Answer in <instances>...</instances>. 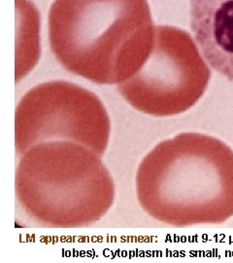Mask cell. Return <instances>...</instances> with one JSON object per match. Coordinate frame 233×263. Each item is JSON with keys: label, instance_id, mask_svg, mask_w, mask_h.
I'll return each instance as SVG.
<instances>
[{"label": "cell", "instance_id": "6da1fadb", "mask_svg": "<svg viewBox=\"0 0 233 263\" xmlns=\"http://www.w3.org/2000/svg\"><path fill=\"white\" fill-rule=\"evenodd\" d=\"M135 186L140 206L161 223H224L233 216V151L206 134H178L140 162Z\"/></svg>", "mask_w": 233, "mask_h": 263}, {"label": "cell", "instance_id": "7a4b0ae2", "mask_svg": "<svg viewBox=\"0 0 233 263\" xmlns=\"http://www.w3.org/2000/svg\"><path fill=\"white\" fill-rule=\"evenodd\" d=\"M48 28L60 66L100 85L131 78L149 57L156 30L147 0H55Z\"/></svg>", "mask_w": 233, "mask_h": 263}, {"label": "cell", "instance_id": "3957f363", "mask_svg": "<svg viewBox=\"0 0 233 263\" xmlns=\"http://www.w3.org/2000/svg\"><path fill=\"white\" fill-rule=\"evenodd\" d=\"M16 196L29 217L47 227H84L112 208L116 187L101 156L69 141L42 142L19 157Z\"/></svg>", "mask_w": 233, "mask_h": 263}, {"label": "cell", "instance_id": "277c9868", "mask_svg": "<svg viewBox=\"0 0 233 263\" xmlns=\"http://www.w3.org/2000/svg\"><path fill=\"white\" fill-rule=\"evenodd\" d=\"M210 78L211 70L189 33L158 26L149 57L131 78L118 85V90L137 111L170 117L196 105Z\"/></svg>", "mask_w": 233, "mask_h": 263}, {"label": "cell", "instance_id": "5b68a950", "mask_svg": "<svg viewBox=\"0 0 233 263\" xmlns=\"http://www.w3.org/2000/svg\"><path fill=\"white\" fill-rule=\"evenodd\" d=\"M111 120L102 101L92 91L68 81L36 85L20 99L15 113L18 157L49 141H69L103 156Z\"/></svg>", "mask_w": 233, "mask_h": 263}, {"label": "cell", "instance_id": "8992f818", "mask_svg": "<svg viewBox=\"0 0 233 263\" xmlns=\"http://www.w3.org/2000/svg\"><path fill=\"white\" fill-rule=\"evenodd\" d=\"M189 21L207 64L233 83V0H190Z\"/></svg>", "mask_w": 233, "mask_h": 263}, {"label": "cell", "instance_id": "52a82bcc", "mask_svg": "<svg viewBox=\"0 0 233 263\" xmlns=\"http://www.w3.org/2000/svg\"><path fill=\"white\" fill-rule=\"evenodd\" d=\"M19 33L17 50V82L28 74L40 58V17L37 10L28 0H19Z\"/></svg>", "mask_w": 233, "mask_h": 263}]
</instances>
